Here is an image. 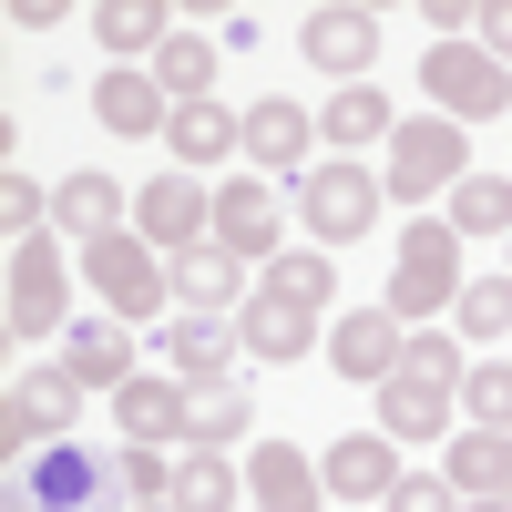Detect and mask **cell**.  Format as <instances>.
<instances>
[{"label": "cell", "instance_id": "obj_37", "mask_svg": "<svg viewBox=\"0 0 512 512\" xmlns=\"http://www.w3.org/2000/svg\"><path fill=\"white\" fill-rule=\"evenodd\" d=\"M41 216H52V205H41V185L11 164V175H0V226H11V246H31V236H41Z\"/></svg>", "mask_w": 512, "mask_h": 512}, {"label": "cell", "instance_id": "obj_11", "mask_svg": "<svg viewBox=\"0 0 512 512\" xmlns=\"http://www.w3.org/2000/svg\"><path fill=\"white\" fill-rule=\"evenodd\" d=\"M236 338H246V359H308V349H328V318L318 308H297V297L287 287H267V277H256V297H246V308H236Z\"/></svg>", "mask_w": 512, "mask_h": 512}, {"label": "cell", "instance_id": "obj_1", "mask_svg": "<svg viewBox=\"0 0 512 512\" xmlns=\"http://www.w3.org/2000/svg\"><path fill=\"white\" fill-rule=\"evenodd\" d=\"M461 236H451V216H410L400 226V256H390V287H379V308H390L400 328H431V318H451L461 308Z\"/></svg>", "mask_w": 512, "mask_h": 512}, {"label": "cell", "instance_id": "obj_42", "mask_svg": "<svg viewBox=\"0 0 512 512\" xmlns=\"http://www.w3.org/2000/svg\"><path fill=\"white\" fill-rule=\"evenodd\" d=\"M502 267H512V236H502Z\"/></svg>", "mask_w": 512, "mask_h": 512}, {"label": "cell", "instance_id": "obj_3", "mask_svg": "<svg viewBox=\"0 0 512 512\" xmlns=\"http://www.w3.org/2000/svg\"><path fill=\"white\" fill-rule=\"evenodd\" d=\"M461 175H472V123H451V113H400L379 195H390V205H431V195H451Z\"/></svg>", "mask_w": 512, "mask_h": 512}, {"label": "cell", "instance_id": "obj_20", "mask_svg": "<svg viewBox=\"0 0 512 512\" xmlns=\"http://www.w3.org/2000/svg\"><path fill=\"white\" fill-rule=\"evenodd\" d=\"M246 297H256V287H246V267H236L226 246H195V256H175V308H185V318H236Z\"/></svg>", "mask_w": 512, "mask_h": 512}, {"label": "cell", "instance_id": "obj_19", "mask_svg": "<svg viewBox=\"0 0 512 512\" xmlns=\"http://www.w3.org/2000/svg\"><path fill=\"white\" fill-rule=\"evenodd\" d=\"M123 205H134V195H123V185L103 175V164H72V175L52 185V226L93 246V236H123Z\"/></svg>", "mask_w": 512, "mask_h": 512}, {"label": "cell", "instance_id": "obj_36", "mask_svg": "<svg viewBox=\"0 0 512 512\" xmlns=\"http://www.w3.org/2000/svg\"><path fill=\"white\" fill-rule=\"evenodd\" d=\"M400 369H410V379H441V390H461V379H472V359L451 349V328H410V349H400Z\"/></svg>", "mask_w": 512, "mask_h": 512}, {"label": "cell", "instance_id": "obj_31", "mask_svg": "<svg viewBox=\"0 0 512 512\" xmlns=\"http://www.w3.org/2000/svg\"><path fill=\"white\" fill-rule=\"evenodd\" d=\"M451 236H512V175H461L451 185Z\"/></svg>", "mask_w": 512, "mask_h": 512}, {"label": "cell", "instance_id": "obj_18", "mask_svg": "<svg viewBox=\"0 0 512 512\" xmlns=\"http://www.w3.org/2000/svg\"><path fill=\"white\" fill-rule=\"evenodd\" d=\"M82 390H123V379H144L134 369V328L123 318H82V328H62V349H52Z\"/></svg>", "mask_w": 512, "mask_h": 512}, {"label": "cell", "instance_id": "obj_16", "mask_svg": "<svg viewBox=\"0 0 512 512\" xmlns=\"http://www.w3.org/2000/svg\"><path fill=\"white\" fill-rule=\"evenodd\" d=\"M256 431V390L236 369H216V379H185V451H226V441H246Z\"/></svg>", "mask_w": 512, "mask_h": 512}, {"label": "cell", "instance_id": "obj_35", "mask_svg": "<svg viewBox=\"0 0 512 512\" xmlns=\"http://www.w3.org/2000/svg\"><path fill=\"white\" fill-rule=\"evenodd\" d=\"M113 472H123V512L175 502V461H164V451H144V441H123V461H113Z\"/></svg>", "mask_w": 512, "mask_h": 512}, {"label": "cell", "instance_id": "obj_27", "mask_svg": "<svg viewBox=\"0 0 512 512\" xmlns=\"http://www.w3.org/2000/svg\"><path fill=\"white\" fill-rule=\"evenodd\" d=\"M236 359H246L236 318H175V328H164V369H185V379H216Z\"/></svg>", "mask_w": 512, "mask_h": 512}, {"label": "cell", "instance_id": "obj_5", "mask_svg": "<svg viewBox=\"0 0 512 512\" xmlns=\"http://www.w3.org/2000/svg\"><path fill=\"white\" fill-rule=\"evenodd\" d=\"M420 93H431V113H451V123H502L512 113V72L482 52V41H431V52H420Z\"/></svg>", "mask_w": 512, "mask_h": 512}, {"label": "cell", "instance_id": "obj_33", "mask_svg": "<svg viewBox=\"0 0 512 512\" xmlns=\"http://www.w3.org/2000/svg\"><path fill=\"white\" fill-rule=\"evenodd\" d=\"M267 287H287L297 308H318V318H328V297H338V267H328V246H297V256H277V267H267Z\"/></svg>", "mask_w": 512, "mask_h": 512}, {"label": "cell", "instance_id": "obj_28", "mask_svg": "<svg viewBox=\"0 0 512 512\" xmlns=\"http://www.w3.org/2000/svg\"><path fill=\"white\" fill-rule=\"evenodd\" d=\"M144 72L164 82V103H175V113H185V103H216V41H205V31H175Z\"/></svg>", "mask_w": 512, "mask_h": 512}, {"label": "cell", "instance_id": "obj_25", "mask_svg": "<svg viewBox=\"0 0 512 512\" xmlns=\"http://www.w3.org/2000/svg\"><path fill=\"white\" fill-rule=\"evenodd\" d=\"M390 134H400V113H390L379 82H349V93H328V113H318V144H338V154H369Z\"/></svg>", "mask_w": 512, "mask_h": 512}, {"label": "cell", "instance_id": "obj_15", "mask_svg": "<svg viewBox=\"0 0 512 512\" xmlns=\"http://www.w3.org/2000/svg\"><path fill=\"white\" fill-rule=\"evenodd\" d=\"M328 502H390L400 492V441L390 431H349V441H328Z\"/></svg>", "mask_w": 512, "mask_h": 512}, {"label": "cell", "instance_id": "obj_4", "mask_svg": "<svg viewBox=\"0 0 512 512\" xmlns=\"http://www.w3.org/2000/svg\"><path fill=\"white\" fill-rule=\"evenodd\" d=\"M82 277H93V297H103L123 328H144L164 297H175V256H154L134 226H123V236H93V246H82Z\"/></svg>", "mask_w": 512, "mask_h": 512}, {"label": "cell", "instance_id": "obj_38", "mask_svg": "<svg viewBox=\"0 0 512 512\" xmlns=\"http://www.w3.org/2000/svg\"><path fill=\"white\" fill-rule=\"evenodd\" d=\"M390 512H461V492H451V472H400Z\"/></svg>", "mask_w": 512, "mask_h": 512}, {"label": "cell", "instance_id": "obj_10", "mask_svg": "<svg viewBox=\"0 0 512 512\" xmlns=\"http://www.w3.org/2000/svg\"><path fill=\"white\" fill-rule=\"evenodd\" d=\"M246 154H256V175L308 185V175H318V113H308V103H287V93L246 103Z\"/></svg>", "mask_w": 512, "mask_h": 512}, {"label": "cell", "instance_id": "obj_30", "mask_svg": "<svg viewBox=\"0 0 512 512\" xmlns=\"http://www.w3.org/2000/svg\"><path fill=\"white\" fill-rule=\"evenodd\" d=\"M236 492H246V472L226 451H175V512H236Z\"/></svg>", "mask_w": 512, "mask_h": 512}, {"label": "cell", "instance_id": "obj_9", "mask_svg": "<svg viewBox=\"0 0 512 512\" xmlns=\"http://www.w3.org/2000/svg\"><path fill=\"white\" fill-rule=\"evenodd\" d=\"M62 318H72V277H62V246H52V236L11 246V338H62Z\"/></svg>", "mask_w": 512, "mask_h": 512}, {"label": "cell", "instance_id": "obj_40", "mask_svg": "<svg viewBox=\"0 0 512 512\" xmlns=\"http://www.w3.org/2000/svg\"><path fill=\"white\" fill-rule=\"evenodd\" d=\"M461 512H512V502H461Z\"/></svg>", "mask_w": 512, "mask_h": 512}, {"label": "cell", "instance_id": "obj_34", "mask_svg": "<svg viewBox=\"0 0 512 512\" xmlns=\"http://www.w3.org/2000/svg\"><path fill=\"white\" fill-rule=\"evenodd\" d=\"M461 338H512V277H472L461 287V308H451Z\"/></svg>", "mask_w": 512, "mask_h": 512}, {"label": "cell", "instance_id": "obj_7", "mask_svg": "<svg viewBox=\"0 0 512 512\" xmlns=\"http://www.w3.org/2000/svg\"><path fill=\"white\" fill-rule=\"evenodd\" d=\"M134 236H144L154 256H195V246H216V195L164 164L154 185H134Z\"/></svg>", "mask_w": 512, "mask_h": 512}, {"label": "cell", "instance_id": "obj_29", "mask_svg": "<svg viewBox=\"0 0 512 512\" xmlns=\"http://www.w3.org/2000/svg\"><path fill=\"white\" fill-rule=\"evenodd\" d=\"M93 41H103L113 62L164 52V41H175V11H164V0H103V11H93Z\"/></svg>", "mask_w": 512, "mask_h": 512}, {"label": "cell", "instance_id": "obj_13", "mask_svg": "<svg viewBox=\"0 0 512 512\" xmlns=\"http://www.w3.org/2000/svg\"><path fill=\"white\" fill-rule=\"evenodd\" d=\"M400 349H410V328H400L390 308H349V318H328V369L359 379V390L400 379Z\"/></svg>", "mask_w": 512, "mask_h": 512}, {"label": "cell", "instance_id": "obj_2", "mask_svg": "<svg viewBox=\"0 0 512 512\" xmlns=\"http://www.w3.org/2000/svg\"><path fill=\"white\" fill-rule=\"evenodd\" d=\"M113 502H123V472L103 451H72V441L11 461V482H0V512H113Z\"/></svg>", "mask_w": 512, "mask_h": 512}, {"label": "cell", "instance_id": "obj_24", "mask_svg": "<svg viewBox=\"0 0 512 512\" xmlns=\"http://www.w3.org/2000/svg\"><path fill=\"white\" fill-rule=\"evenodd\" d=\"M164 144H175V175H205V164L246 154V113H226V103H185L175 123H164Z\"/></svg>", "mask_w": 512, "mask_h": 512}, {"label": "cell", "instance_id": "obj_23", "mask_svg": "<svg viewBox=\"0 0 512 512\" xmlns=\"http://www.w3.org/2000/svg\"><path fill=\"white\" fill-rule=\"evenodd\" d=\"M93 113H103V134H164V123H175L164 82H154V72H134V62H113V72L93 82Z\"/></svg>", "mask_w": 512, "mask_h": 512}, {"label": "cell", "instance_id": "obj_6", "mask_svg": "<svg viewBox=\"0 0 512 512\" xmlns=\"http://www.w3.org/2000/svg\"><path fill=\"white\" fill-rule=\"evenodd\" d=\"M379 205H390V195L369 185V164H359V154H328L318 175L297 185V216H308L318 246H359V236L379 226Z\"/></svg>", "mask_w": 512, "mask_h": 512}, {"label": "cell", "instance_id": "obj_32", "mask_svg": "<svg viewBox=\"0 0 512 512\" xmlns=\"http://www.w3.org/2000/svg\"><path fill=\"white\" fill-rule=\"evenodd\" d=\"M461 420H472V431H512V359H472V379H461Z\"/></svg>", "mask_w": 512, "mask_h": 512}, {"label": "cell", "instance_id": "obj_26", "mask_svg": "<svg viewBox=\"0 0 512 512\" xmlns=\"http://www.w3.org/2000/svg\"><path fill=\"white\" fill-rule=\"evenodd\" d=\"M451 492L461 502H512V431H451Z\"/></svg>", "mask_w": 512, "mask_h": 512}, {"label": "cell", "instance_id": "obj_12", "mask_svg": "<svg viewBox=\"0 0 512 512\" xmlns=\"http://www.w3.org/2000/svg\"><path fill=\"white\" fill-rule=\"evenodd\" d=\"M72 420H82V379H72L62 359L11 379V451H21V461H31V451H52V441L72 431Z\"/></svg>", "mask_w": 512, "mask_h": 512}, {"label": "cell", "instance_id": "obj_17", "mask_svg": "<svg viewBox=\"0 0 512 512\" xmlns=\"http://www.w3.org/2000/svg\"><path fill=\"white\" fill-rule=\"evenodd\" d=\"M113 420H123V441H144V451H185V379H123L113 390Z\"/></svg>", "mask_w": 512, "mask_h": 512}, {"label": "cell", "instance_id": "obj_39", "mask_svg": "<svg viewBox=\"0 0 512 512\" xmlns=\"http://www.w3.org/2000/svg\"><path fill=\"white\" fill-rule=\"evenodd\" d=\"M472 41H482V52L512 72V0H482V31H472Z\"/></svg>", "mask_w": 512, "mask_h": 512}, {"label": "cell", "instance_id": "obj_41", "mask_svg": "<svg viewBox=\"0 0 512 512\" xmlns=\"http://www.w3.org/2000/svg\"><path fill=\"white\" fill-rule=\"evenodd\" d=\"M144 512H175V502H144Z\"/></svg>", "mask_w": 512, "mask_h": 512}, {"label": "cell", "instance_id": "obj_22", "mask_svg": "<svg viewBox=\"0 0 512 512\" xmlns=\"http://www.w3.org/2000/svg\"><path fill=\"white\" fill-rule=\"evenodd\" d=\"M379 431H390V441H451V390H441V379H379Z\"/></svg>", "mask_w": 512, "mask_h": 512}, {"label": "cell", "instance_id": "obj_14", "mask_svg": "<svg viewBox=\"0 0 512 512\" xmlns=\"http://www.w3.org/2000/svg\"><path fill=\"white\" fill-rule=\"evenodd\" d=\"M287 216H277V185L267 175H226L216 185V246L236 256V267H256V256H277Z\"/></svg>", "mask_w": 512, "mask_h": 512}, {"label": "cell", "instance_id": "obj_8", "mask_svg": "<svg viewBox=\"0 0 512 512\" xmlns=\"http://www.w3.org/2000/svg\"><path fill=\"white\" fill-rule=\"evenodd\" d=\"M297 52L349 93V82H369V62H379V11H359V0H318V11L297 21Z\"/></svg>", "mask_w": 512, "mask_h": 512}, {"label": "cell", "instance_id": "obj_21", "mask_svg": "<svg viewBox=\"0 0 512 512\" xmlns=\"http://www.w3.org/2000/svg\"><path fill=\"white\" fill-rule=\"evenodd\" d=\"M246 502H256V512H318V502H328V472H318L308 451L277 441V451L246 461Z\"/></svg>", "mask_w": 512, "mask_h": 512}]
</instances>
